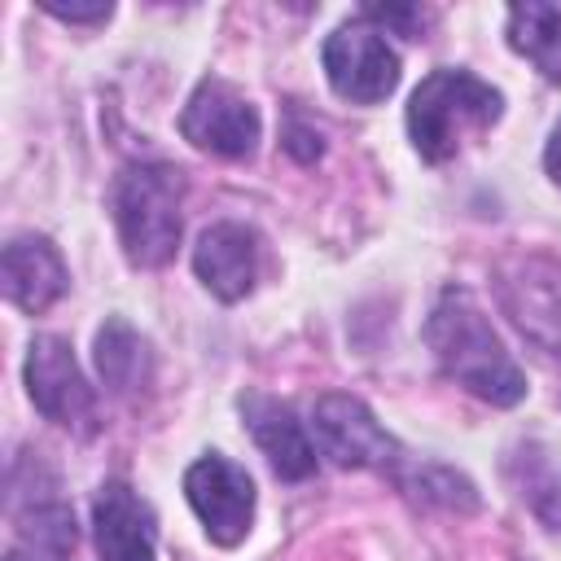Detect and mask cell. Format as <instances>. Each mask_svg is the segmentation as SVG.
I'll return each instance as SVG.
<instances>
[{
    "label": "cell",
    "instance_id": "18",
    "mask_svg": "<svg viewBox=\"0 0 561 561\" xmlns=\"http://www.w3.org/2000/svg\"><path fill=\"white\" fill-rule=\"evenodd\" d=\"M53 18L61 22H105L110 18V0H96V4H44Z\"/></svg>",
    "mask_w": 561,
    "mask_h": 561
},
{
    "label": "cell",
    "instance_id": "17",
    "mask_svg": "<svg viewBox=\"0 0 561 561\" xmlns=\"http://www.w3.org/2000/svg\"><path fill=\"white\" fill-rule=\"evenodd\" d=\"M364 13H368L373 22H381V26H399L408 39H416V35H421V22H425L421 9H403V4H386V9H381V4H368Z\"/></svg>",
    "mask_w": 561,
    "mask_h": 561
},
{
    "label": "cell",
    "instance_id": "10",
    "mask_svg": "<svg viewBox=\"0 0 561 561\" xmlns=\"http://www.w3.org/2000/svg\"><path fill=\"white\" fill-rule=\"evenodd\" d=\"M193 267H197L202 285L215 298L237 302V298H245L254 289V276H259V237L245 224H210L197 237Z\"/></svg>",
    "mask_w": 561,
    "mask_h": 561
},
{
    "label": "cell",
    "instance_id": "11",
    "mask_svg": "<svg viewBox=\"0 0 561 561\" xmlns=\"http://www.w3.org/2000/svg\"><path fill=\"white\" fill-rule=\"evenodd\" d=\"M0 280L9 302L35 316L66 294V263L44 237H13L0 259Z\"/></svg>",
    "mask_w": 561,
    "mask_h": 561
},
{
    "label": "cell",
    "instance_id": "1",
    "mask_svg": "<svg viewBox=\"0 0 561 561\" xmlns=\"http://www.w3.org/2000/svg\"><path fill=\"white\" fill-rule=\"evenodd\" d=\"M425 342L438 355L443 373L451 381H460L469 394L508 408L526 394V377L513 364V355L504 351V342L495 337V329L486 324L482 307L465 294V289H447L425 324Z\"/></svg>",
    "mask_w": 561,
    "mask_h": 561
},
{
    "label": "cell",
    "instance_id": "7",
    "mask_svg": "<svg viewBox=\"0 0 561 561\" xmlns=\"http://www.w3.org/2000/svg\"><path fill=\"white\" fill-rule=\"evenodd\" d=\"M184 495L215 543L245 539L250 517H254V482L241 465H232L224 456H202L184 473Z\"/></svg>",
    "mask_w": 561,
    "mask_h": 561
},
{
    "label": "cell",
    "instance_id": "14",
    "mask_svg": "<svg viewBox=\"0 0 561 561\" xmlns=\"http://www.w3.org/2000/svg\"><path fill=\"white\" fill-rule=\"evenodd\" d=\"M508 44L535 61V70L561 83V9L552 4H513L508 9Z\"/></svg>",
    "mask_w": 561,
    "mask_h": 561
},
{
    "label": "cell",
    "instance_id": "8",
    "mask_svg": "<svg viewBox=\"0 0 561 561\" xmlns=\"http://www.w3.org/2000/svg\"><path fill=\"white\" fill-rule=\"evenodd\" d=\"M311 430H316L320 451L342 469L381 465L394 451L390 434L377 425V416L355 394H324L311 412Z\"/></svg>",
    "mask_w": 561,
    "mask_h": 561
},
{
    "label": "cell",
    "instance_id": "19",
    "mask_svg": "<svg viewBox=\"0 0 561 561\" xmlns=\"http://www.w3.org/2000/svg\"><path fill=\"white\" fill-rule=\"evenodd\" d=\"M543 167H548V175L561 184V123L552 127V136H548V149H543Z\"/></svg>",
    "mask_w": 561,
    "mask_h": 561
},
{
    "label": "cell",
    "instance_id": "2",
    "mask_svg": "<svg viewBox=\"0 0 561 561\" xmlns=\"http://www.w3.org/2000/svg\"><path fill=\"white\" fill-rule=\"evenodd\" d=\"M500 118V92L469 70H434L408 101V131L425 162H447L469 131Z\"/></svg>",
    "mask_w": 561,
    "mask_h": 561
},
{
    "label": "cell",
    "instance_id": "16",
    "mask_svg": "<svg viewBox=\"0 0 561 561\" xmlns=\"http://www.w3.org/2000/svg\"><path fill=\"white\" fill-rule=\"evenodd\" d=\"M18 535L35 543L39 552H70L75 548V517L61 500H44L31 508H18Z\"/></svg>",
    "mask_w": 561,
    "mask_h": 561
},
{
    "label": "cell",
    "instance_id": "20",
    "mask_svg": "<svg viewBox=\"0 0 561 561\" xmlns=\"http://www.w3.org/2000/svg\"><path fill=\"white\" fill-rule=\"evenodd\" d=\"M4 561H31V557H18V552H13V557H4Z\"/></svg>",
    "mask_w": 561,
    "mask_h": 561
},
{
    "label": "cell",
    "instance_id": "15",
    "mask_svg": "<svg viewBox=\"0 0 561 561\" xmlns=\"http://www.w3.org/2000/svg\"><path fill=\"white\" fill-rule=\"evenodd\" d=\"M96 373H101V381H105L110 390H118V394L136 390V386L149 377V351H145V342L136 337L131 324L105 320V329L96 333Z\"/></svg>",
    "mask_w": 561,
    "mask_h": 561
},
{
    "label": "cell",
    "instance_id": "3",
    "mask_svg": "<svg viewBox=\"0 0 561 561\" xmlns=\"http://www.w3.org/2000/svg\"><path fill=\"white\" fill-rule=\"evenodd\" d=\"M184 175L162 162L127 167L114 184V219L123 250L136 267H162L180 245Z\"/></svg>",
    "mask_w": 561,
    "mask_h": 561
},
{
    "label": "cell",
    "instance_id": "5",
    "mask_svg": "<svg viewBox=\"0 0 561 561\" xmlns=\"http://www.w3.org/2000/svg\"><path fill=\"white\" fill-rule=\"evenodd\" d=\"M180 131H184V140H193L206 153L245 158L259 145V110L232 83L206 79L188 96V105L180 114Z\"/></svg>",
    "mask_w": 561,
    "mask_h": 561
},
{
    "label": "cell",
    "instance_id": "4",
    "mask_svg": "<svg viewBox=\"0 0 561 561\" xmlns=\"http://www.w3.org/2000/svg\"><path fill=\"white\" fill-rule=\"evenodd\" d=\"M324 70L337 96L355 105H377L399 83V57L381 39V31L364 22H346L324 39Z\"/></svg>",
    "mask_w": 561,
    "mask_h": 561
},
{
    "label": "cell",
    "instance_id": "13",
    "mask_svg": "<svg viewBox=\"0 0 561 561\" xmlns=\"http://www.w3.org/2000/svg\"><path fill=\"white\" fill-rule=\"evenodd\" d=\"M504 307L522 333H530L535 342L561 355V276L557 272L526 263L517 276L504 280Z\"/></svg>",
    "mask_w": 561,
    "mask_h": 561
},
{
    "label": "cell",
    "instance_id": "12",
    "mask_svg": "<svg viewBox=\"0 0 561 561\" xmlns=\"http://www.w3.org/2000/svg\"><path fill=\"white\" fill-rule=\"evenodd\" d=\"M245 421H250V434L263 447L267 465L280 478L298 482V478H311L316 473V447H311V438H307V430H302V421L294 416L289 403L250 394L245 399Z\"/></svg>",
    "mask_w": 561,
    "mask_h": 561
},
{
    "label": "cell",
    "instance_id": "9",
    "mask_svg": "<svg viewBox=\"0 0 561 561\" xmlns=\"http://www.w3.org/2000/svg\"><path fill=\"white\" fill-rule=\"evenodd\" d=\"M92 526L105 561H153V543H158L153 508L127 482H105L96 491Z\"/></svg>",
    "mask_w": 561,
    "mask_h": 561
},
{
    "label": "cell",
    "instance_id": "6",
    "mask_svg": "<svg viewBox=\"0 0 561 561\" xmlns=\"http://www.w3.org/2000/svg\"><path fill=\"white\" fill-rule=\"evenodd\" d=\"M26 390H31V403L48 421H57L66 430H83V434L96 425V394L83 381V373H79V364L61 337H35L31 342Z\"/></svg>",
    "mask_w": 561,
    "mask_h": 561
}]
</instances>
